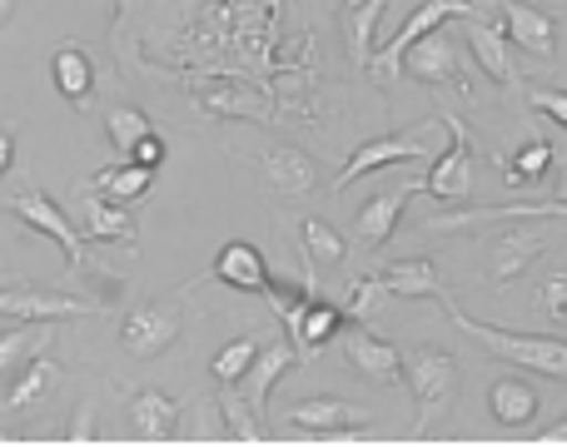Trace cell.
<instances>
[{
	"label": "cell",
	"instance_id": "1",
	"mask_svg": "<svg viewBox=\"0 0 567 447\" xmlns=\"http://www.w3.org/2000/svg\"><path fill=\"white\" fill-rule=\"evenodd\" d=\"M443 313L468 333L478 349H488L493 358L513 363V368H528V373H548V378H567V339H543V333H513V329H493V323H478L473 313H463L458 303L443 293Z\"/></svg>",
	"mask_w": 567,
	"mask_h": 447
},
{
	"label": "cell",
	"instance_id": "2",
	"mask_svg": "<svg viewBox=\"0 0 567 447\" xmlns=\"http://www.w3.org/2000/svg\"><path fill=\"white\" fill-rule=\"evenodd\" d=\"M403 383L413 388V403H419V433H429L433 423L458 403V363H453V353L439 349V343H423V349L409 353Z\"/></svg>",
	"mask_w": 567,
	"mask_h": 447
},
{
	"label": "cell",
	"instance_id": "3",
	"mask_svg": "<svg viewBox=\"0 0 567 447\" xmlns=\"http://www.w3.org/2000/svg\"><path fill=\"white\" fill-rule=\"evenodd\" d=\"M439 125V119H429V125H419V129H403V135H379V139H369V145H359L349 155V165H343V175L333 179V195L339 189H349L353 179H363V175H379V169H389V165H403V159H429V129Z\"/></svg>",
	"mask_w": 567,
	"mask_h": 447
},
{
	"label": "cell",
	"instance_id": "4",
	"mask_svg": "<svg viewBox=\"0 0 567 447\" xmlns=\"http://www.w3.org/2000/svg\"><path fill=\"white\" fill-rule=\"evenodd\" d=\"M0 313H6V323H60V319H85L90 303L75 299V293L40 289V283H6Z\"/></svg>",
	"mask_w": 567,
	"mask_h": 447
},
{
	"label": "cell",
	"instance_id": "5",
	"mask_svg": "<svg viewBox=\"0 0 567 447\" xmlns=\"http://www.w3.org/2000/svg\"><path fill=\"white\" fill-rule=\"evenodd\" d=\"M443 129H449V149L433 159V169L423 175V195L443 199V205H458L463 195L473 189V155H468V129L458 125L453 115H439Z\"/></svg>",
	"mask_w": 567,
	"mask_h": 447
},
{
	"label": "cell",
	"instance_id": "6",
	"mask_svg": "<svg viewBox=\"0 0 567 447\" xmlns=\"http://www.w3.org/2000/svg\"><path fill=\"white\" fill-rule=\"evenodd\" d=\"M458 15H473V0H423V6L413 10L409 25H403L399 35L389 40V50H383V55H373L369 70H379V75H399V70H403V55H409L413 40L433 35V30H443L449 20H458Z\"/></svg>",
	"mask_w": 567,
	"mask_h": 447
},
{
	"label": "cell",
	"instance_id": "7",
	"mask_svg": "<svg viewBox=\"0 0 567 447\" xmlns=\"http://www.w3.org/2000/svg\"><path fill=\"white\" fill-rule=\"evenodd\" d=\"M179 339V309L175 303H140L135 313H125L120 323V349L135 358H155Z\"/></svg>",
	"mask_w": 567,
	"mask_h": 447
},
{
	"label": "cell",
	"instance_id": "8",
	"mask_svg": "<svg viewBox=\"0 0 567 447\" xmlns=\"http://www.w3.org/2000/svg\"><path fill=\"white\" fill-rule=\"evenodd\" d=\"M6 209L16 215L20 224H30V229H40L45 239L60 243V253H65V263H80V233L75 224L60 215V205L50 195H40V189H10Z\"/></svg>",
	"mask_w": 567,
	"mask_h": 447
},
{
	"label": "cell",
	"instance_id": "9",
	"mask_svg": "<svg viewBox=\"0 0 567 447\" xmlns=\"http://www.w3.org/2000/svg\"><path fill=\"white\" fill-rule=\"evenodd\" d=\"M343 358H349V368L363 373L369 383H399V378H403V363H409L389 339L369 333L363 323L343 333Z\"/></svg>",
	"mask_w": 567,
	"mask_h": 447
},
{
	"label": "cell",
	"instance_id": "10",
	"mask_svg": "<svg viewBox=\"0 0 567 447\" xmlns=\"http://www.w3.org/2000/svg\"><path fill=\"white\" fill-rule=\"evenodd\" d=\"M255 159H259L265 179L279 189V195H309V189H319V165H313L303 149L269 139V145L255 149Z\"/></svg>",
	"mask_w": 567,
	"mask_h": 447
},
{
	"label": "cell",
	"instance_id": "11",
	"mask_svg": "<svg viewBox=\"0 0 567 447\" xmlns=\"http://www.w3.org/2000/svg\"><path fill=\"white\" fill-rule=\"evenodd\" d=\"M363 423H369V408L363 403H343V398H303L289 408V428L329 433V438H349Z\"/></svg>",
	"mask_w": 567,
	"mask_h": 447
},
{
	"label": "cell",
	"instance_id": "12",
	"mask_svg": "<svg viewBox=\"0 0 567 447\" xmlns=\"http://www.w3.org/2000/svg\"><path fill=\"white\" fill-rule=\"evenodd\" d=\"M543 253V229L533 224H513L498 239L488 243V279L493 283H513L523 269H533V259Z\"/></svg>",
	"mask_w": 567,
	"mask_h": 447
},
{
	"label": "cell",
	"instance_id": "13",
	"mask_svg": "<svg viewBox=\"0 0 567 447\" xmlns=\"http://www.w3.org/2000/svg\"><path fill=\"white\" fill-rule=\"evenodd\" d=\"M209 279L229 283V289H239V293H269V283H275V279H269L265 253H259L249 239H229L225 249H219Z\"/></svg>",
	"mask_w": 567,
	"mask_h": 447
},
{
	"label": "cell",
	"instance_id": "14",
	"mask_svg": "<svg viewBox=\"0 0 567 447\" xmlns=\"http://www.w3.org/2000/svg\"><path fill=\"white\" fill-rule=\"evenodd\" d=\"M403 75L419 80V85H453L458 80V55H453L449 30H433V35L413 40L409 55H403Z\"/></svg>",
	"mask_w": 567,
	"mask_h": 447
},
{
	"label": "cell",
	"instance_id": "15",
	"mask_svg": "<svg viewBox=\"0 0 567 447\" xmlns=\"http://www.w3.org/2000/svg\"><path fill=\"white\" fill-rule=\"evenodd\" d=\"M503 25H508L513 45L528 50L533 60H553V50H558V25H553L548 10L528 6V0H508V6H503Z\"/></svg>",
	"mask_w": 567,
	"mask_h": 447
},
{
	"label": "cell",
	"instance_id": "16",
	"mask_svg": "<svg viewBox=\"0 0 567 447\" xmlns=\"http://www.w3.org/2000/svg\"><path fill=\"white\" fill-rule=\"evenodd\" d=\"M50 80H55V95H65L75 110H85L90 95H95V60H90V50L80 45V40L55 45V55H50Z\"/></svg>",
	"mask_w": 567,
	"mask_h": 447
},
{
	"label": "cell",
	"instance_id": "17",
	"mask_svg": "<svg viewBox=\"0 0 567 447\" xmlns=\"http://www.w3.org/2000/svg\"><path fill=\"white\" fill-rule=\"evenodd\" d=\"M175 428H179V403L169 393H159V388L135 393V403H130V433L140 443H169Z\"/></svg>",
	"mask_w": 567,
	"mask_h": 447
},
{
	"label": "cell",
	"instance_id": "18",
	"mask_svg": "<svg viewBox=\"0 0 567 447\" xmlns=\"http://www.w3.org/2000/svg\"><path fill=\"white\" fill-rule=\"evenodd\" d=\"M463 40H468L473 60L493 75V85H518V65L508 55V35L503 30L483 25V20H463Z\"/></svg>",
	"mask_w": 567,
	"mask_h": 447
},
{
	"label": "cell",
	"instance_id": "19",
	"mask_svg": "<svg viewBox=\"0 0 567 447\" xmlns=\"http://www.w3.org/2000/svg\"><path fill=\"white\" fill-rule=\"evenodd\" d=\"M413 195H423V179H413V185H399V189H383V195H373L369 205L359 209V219H353V229H359L363 243H383L393 233V224H399V209L409 205Z\"/></svg>",
	"mask_w": 567,
	"mask_h": 447
},
{
	"label": "cell",
	"instance_id": "20",
	"mask_svg": "<svg viewBox=\"0 0 567 447\" xmlns=\"http://www.w3.org/2000/svg\"><path fill=\"white\" fill-rule=\"evenodd\" d=\"M130 205H115V199H105L100 189H85V224L90 239H105V243H135V219L125 215Z\"/></svg>",
	"mask_w": 567,
	"mask_h": 447
},
{
	"label": "cell",
	"instance_id": "21",
	"mask_svg": "<svg viewBox=\"0 0 567 447\" xmlns=\"http://www.w3.org/2000/svg\"><path fill=\"white\" fill-rule=\"evenodd\" d=\"M379 279L393 299H443V279L429 259H393Z\"/></svg>",
	"mask_w": 567,
	"mask_h": 447
},
{
	"label": "cell",
	"instance_id": "22",
	"mask_svg": "<svg viewBox=\"0 0 567 447\" xmlns=\"http://www.w3.org/2000/svg\"><path fill=\"white\" fill-rule=\"evenodd\" d=\"M293 358H299V343H265V349H259V358H255V368L245 373V393H249V403H255V408H265L269 403V388H275V383L284 378V373L293 368Z\"/></svg>",
	"mask_w": 567,
	"mask_h": 447
},
{
	"label": "cell",
	"instance_id": "23",
	"mask_svg": "<svg viewBox=\"0 0 567 447\" xmlns=\"http://www.w3.org/2000/svg\"><path fill=\"white\" fill-rule=\"evenodd\" d=\"M488 413H493V423H503V428H523V423L538 418V393H533V383H523V378H498L488 388Z\"/></svg>",
	"mask_w": 567,
	"mask_h": 447
},
{
	"label": "cell",
	"instance_id": "24",
	"mask_svg": "<svg viewBox=\"0 0 567 447\" xmlns=\"http://www.w3.org/2000/svg\"><path fill=\"white\" fill-rule=\"evenodd\" d=\"M199 110H209V115H229V119H269V115H275L269 95H259V90H245V85L209 90V95H199Z\"/></svg>",
	"mask_w": 567,
	"mask_h": 447
},
{
	"label": "cell",
	"instance_id": "25",
	"mask_svg": "<svg viewBox=\"0 0 567 447\" xmlns=\"http://www.w3.org/2000/svg\"><path fill=\"white\" fill-rule=\"evenodd\" d=\"M150 185H155V169H145V165H135V159H125V165L100 169L90 189H100V195L115 199V205H135V199L150 195Z\"/></svg>",
	"mask_w": 567,
	"mask_h": 447
},
{
	"label": "cell",
	"instance_id": "26",
	"mask_svg": "<svg viewBox=\"0 0 567 447\" xmlns=\"http://www.w3.org/2000/svg\"><path fill=\"white\" fill-rule=\"evenodd\" d=\"M60 383V368L50 358H35V363H25V368L16 373V383L6 388V413H25V408H35L40 398H45L50 388Z\"/></svg>",
	"mask_w": 567,
	"mask_h": 447
},
{
	"label": "cell",
	"instance_id": "27",
	"mask_svg": "<svg viewBox=\"0 0 567 447\" xmlns=\"http://www.w3.org/2000/svg\"><path fill=\"white\" fill-rule=\"evenodd\" d=\"M219 413H225L229 433H235L239 443H265V428H259L255 418V403H249V393H239V383H219Z\"/></svg>",
	"mask_w": 567,
	"mask_h": 447
},
{
	"label": "cell",
	"instance_id": "28",
	"mask_svg": "<svg viewBox=\"0 0 567 447\" xmlns=\"http://www.w3.org/2000/svg\"><path fill=\"white\" fill-rule=\"evenodd\" d=\"M383 6L389 0H363V6L343 10V35H349V50L359 65H373V25H379Z\"/></svg>",
	"mask_w": 567,
	"mask_h": 447
},
{
	"label": "cell",
	"instance_id": "29",
	"mask_svg": "<svg viewBox=\"0 0 567 447\" xmlns=\"http://www.w3.org/2000/svg\"><path fill=\"white\" fill-rule=\"evenodd\" d=\"M339 329H343V309L313 299L309 309H303V323H299V333H293V343H299V353H313V349H323Z\"/></svg>",
	"mask_w": 567,
	"mask_h": 447
},
{
	"label": "cell",
	"instance_id": "30",
	"mask_svg": "<svg viewBox=\"0 0 567 447\" xmlns=\"http://www.w3.org/2000/svg\"><path fill=\"white\" fill-rule=\"evenodd\" d=\"M299 239H303V253H309L313 263H339L343 253H349L343 233L333 229L329 219H319V215H303L299 219Z\"/></svg>",
	"mask_w": 567,
	"mask_h": 447
},
{
	"label": "cell",
	"instance_id": "31",
	"mask_svg": "<svg viewBox=\"0 0 567 447\" xmlns=\"http://www.w3.org/2000/svg\"><path fill=\"white\" fill-rule=\"evenodd\" d=\"M45 339H50L45 323H10L6 339H0V373H6V378H16V368H20V363H25Z\"/></svg>",
	"mask_w": 567,
	"mask_h": 447
},
{
	"label": "cell",
	"instance_id": "32",
	"mask_svg": "<svg viewBox=\"0 0 567 447\" xmlns=\"http://www.w3.org/2000/svg\"><path fill=\"white\" fill-rule=\"evenodd\" d=\"M548 169H553V145L548 139H528V145L508 159V175L503 179H508L513 189H528V185H538V179H548Z\"/></svg>",
	"mask_w": 567,
	"mask_h": 447
},
{
	"label": "cell",
	"instance_id": "33",
	"mask_svg": "<svg viewBox=\"0 0 567 447\" xmlns=\"http://www.w3.org/2000/svg\"><path fill=\"white\" fill-rule=\"evenodd\" d=\"M255 358H259V343L255 339H235V343H225V349L215 353V378L219 383H245V373L255 368Z\"/></svg>",
	"mask_w": 567,
	"mask_h": 447
},
{
	"label": "cell",
	"instance_id": "34",
	"mask_svg": "<svg viewBox=\"0 0 567 447\" xmlns=\"http://www.w3.org/2000/svg\"><path fill=\"white\" fill-rule=\"evenodd\" d=\"M105 129H110V139H115V149H120V155H130V149H135L145 135H155V125H150V119L140 115L135 105H120V110H110Z\"/></svg>",
	"mask_w": 567,
	"mask_h": 447
},
{
	"label": "cell",
	"instance_id": "35",
	"mask_svg": "<svg viewBox=\"0 0 567 447\" xmlns=\"http://www.w3.org/2000/svg\"><path fill=\"white\" fill-rule=\"evenodd\" d=\"M383 299H389L383 279H353L349 283V299H343V313H349V319H359V323H369L373 309H379Z\"/></svg>",
	"mask_w": 567,
	"mask_h": 447
},
{
	"label": "cell",
	"instance_id": "36",
	"mask_svg": "<svg viewBox=\"0 0 567 447\" xmlns=\"http://www.w3.org/2000/svg\"><path fill=\"white\" fill-rule=\"evenodd\" d=\"M538 309L548 319H567V273H553L548 283L538 289Z\"/></svg>",
	"mask_w": 567,
	"mask_h": 447
},
{
	"label": "cell",
	"instance_id": "37",
	"mask_svg": "<svg viewBox=\"0 0 567 447\" xmlns=\"http://www.w3.org/2000/svg\"><path fill=\"white\" fill-rule=\"evenodd\" d=\"M533 110H543V115L558 119L567 129V90H538V95H533Z\"/></svg>",
	"mask_w": 567,
	"mask_h": 447
},
{
	"label": "cell",
	"instance_id": "38",
	"mask_svg": "<svg viewBox=\"0 0 567 447\" xmlns=\"http://www.w3.org/2000/svg\"><path fill=\"white\" fill-rule=\"evenodd\" d=\"M125 159H135V165H145V169H159V165H165V139H159V135H145Z\"/></svg>",
	"mask_w": 567,
	"mask_h": 447
},
{
	"label": "cell",
	"instance_id": "39",
	"mask_svg": "<svg viewBox=\"0 0 567 447\" xmlns=\"http://www.w3.org/2000/svg\"><path fill=\"white\" fill-rule=\"evenodd\" d=\"M95 408H80V423H75V433H70V438H75V443H90V438H95Z\"/></svg>",
	"mask_w": 567,
	"mask_h": 447
},
{
	"label": "cell",
	"instance_id": "40",
	"mask_svg": "<svg viewBox=\"0 0 567 447\" xmlns=\"http://www.w3.org/2000/svg\"><path fill=\"white\" fill-rule=\"evenodd\" d=\"M10 145H16V125H6V139H0V165L10 169Z\"/></svg>",
	"mask_w": 567,
	"mask_h": 447
},
{
	"label": "cell",
	"instance_id": "41",
	"mask_svg": "<svg viewBox=\"0 0 567 447\" xmlns=\"http://www.w3.org/2000/svg\"><path fill=\"white\" fill-rule=\"evenodd\" d=\"M538 443H567V423H558V428H548V433H538Z\"/></svg>",
	"mask_w": 567,
	"mask_h": 447
},
{
	"label": "cell",
	"instance_id": "42",
	"mask_svg": "<svg viewBox=\"0 0 567 447\" xmlns=\"http://www.w3.org/2000/svg\"><path fill=\"white\" fill-rule=\"evenodd\" d=\"M339 6H343V10H353V6H363V0H339Z\"/></svg>",
	"mask_w": 567,
	"mask_h": 447
},
{
	"label": "cell",
	"instance_id": "43",
	"mask_svg": "<svg viewBox=\"0 0 567 447\" xmlns=\"http://www.w3.org/2000/svg\"><path fill=\"white\" fill-rule=\"evenodd\" d=\"M563 205H567V169H563Z\"/></svg>",
	"mask_w": 567,
	"mask_h": 447
}]
</instances>
